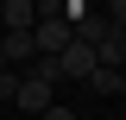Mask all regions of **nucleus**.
Returning <instances> with one entry per match:
<instances>
[{"instance_id":"obj_5","label":"nucleus","mask_w":126,"mask_h":120,"mask_svg":"<svg viewBox=\"0 0 126 120\" xmlns=\"http://www.w3.org/2000/svg\"><path fill=\"white\" fill-rule=\"evenodd\" d=\"M32 25H38L32 0H0V32H32Z\"/></svg>"},{"instance_id":"obj_6","label":"nucleus","mask_w":126,"mask_h":120,"mask_svg":"<svg viewBox=\"0 0 126 120\" xmlns=\"http://www.w3.org/2000/svg\"><path fill=\"white\" fill-rule=\"evenodd\" d=\"M88 89L113 101V95H126V70H94V76H88Z\"/></svg>"},{"instance_id":"obj_8","label":"nucleus","mask_w":126,"mask_h":120,"mask_svg":"<svg viewBox=\"0 0 126 120\" xmlns=\"http://www.w3.org/2000/svg\"><path fill=\"white\" fill-rule=\"evenodd\" d=\"M38 120H82V114H76V107H63V101H50V107H44Z\"/></svg>"},{"instance_id":"obj_3","label":"nucleus","mask_w":126,"mask_h":120,"mask_svg":"<svg viewBox=\"0 0 126 120\" xmlns=\"http://www.w3.org/2000/svg\"><path fill=\"white\" fill-rule=\"evenodd\" d=\"M50 101H57V95H50V82H38L32 70H19V95H13V107H25V114H44Z\"/></svg>"},{"instance_id":"obj_7","label":"nucleus","mask_w":126,"mask_h":120,"mask_svg":"<svg viewBox=\"0 0 126 120\" xmlns=\"http://www.w3.org/2000/svg\"><path fill=\"white\" fill-rule=\"evenodd\" d=\"M13 95H19V70H0V101L13 107Z\"/></svg>"},{"instance_id":"obj_2","label":"nucleus","mask_w":126,"mask_h":120,"mask_svg":"<svg viewBox=\"0 0 126 120\" xmlns=\"http://www.w3.org/2000/svg\"><path fill=\"white\" fill-rule=\"evenodd\" d=\"M69 38H76V25H69V19H38V25H32V51H38V57H57Z\"/></svg>"},{"instance_id":"obj_1","label":"nucleus","mask_w":126,"mask_h":120,"mask_svg":"<svg viewBox=\"0 0 126 120\" xmlns=\"http://www.w3.org/2000/svg\"><path fill=\"white\" fill-rule=\"evenodd\" d=\"M94 70H101V63H94V51L82 44V38H69V44L57 51V76H63V82H88Z\"/></svg>"},{"instance_id":"obj_4","label":"nucleus","mask_w":126,"mask_h":120,"mask_svg":"<svg viewBox=\"0 0 126 120\" xmlns=\"http://www.w3.org/2000/svg\"><path fill=\"white\" fill-rule=\"evenodd\" d=\"M0 57H6V70H25L38 51H32V32H0Z\"/></svg>"}]
</instances>
